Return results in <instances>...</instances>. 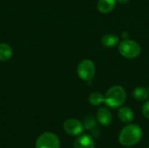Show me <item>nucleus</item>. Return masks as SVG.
<instances>
[{"mask_svg": "<svg viewBox=\"0 0 149 148\" xmlns=\"http://www.w3.org/2000/svg\"><path fill=\"white\" fill-rule=\"evenodd\" d=\"M64 130L72 136H79L84 130L83 124L76 119H68L64 122Z\"/></svg>", "mask_w": 149, "mask_h": 148, "instance_id": "nucleus-6", "label": "nucleus"}, {"mask_svg": "<svg viewBox=\"0 0 149 148\" xmlns=\"http://www.w3.org/2000/svg\"><path fill=\"white\" fill-rule=\"evenodd\" d=\"M12 57V49L11 47L4 43L0 44V61L5 62L8 61Z\"/></svg>", "mask_w": 149, "mask_h": 148, "instance_id": "nucleus-13", "label": "nucleus"}, {"mask_svg": "<svg viewBox=\"0 0 149 148\" xmlns=\"http://www.w3.org/2000/svg\"><path fill=\"white\" fill-rule=\"evenodd\" d=\"M119 120L123 123H130L134 120V112L128 106H120L118 112Z\"/></svg>", "mask_w": 149, "mask_h": 148, "instance_id": "nucleus-9", "label": "nucleus"}, {"mask_svg": "<svg viewBox=\"0 0 149 148\" xmlns=\"http://www.w3.org/2000/svg\"><path fill=\"white\" fill-rule=\"evenodd\" d=\"M60 141L58 137L53 133H42L36 141V148H59Z\"/></svg>", "mask_w": 149, "mask_h": 148, "instance_id": "nucleus-5", "label": "nucleus"}, {"mask_svg": "<svg viewBox=\"0 0 149 148\" xmlns=\"http://www.w3.org/2000/svg\"><path fill=\"white\" fill-rule=\"evenodd\" d=\"M141 113H142V115L146 119L149 120V100H148L147 102H145L144 105L142 106Z\"/></svg>", "mask_w": 149, "mask_h": 148, "instance_id": "nucleus-16", "label": "nucleus"}, {"mask_svg": "<svg viewBox=\"0 0 149 148\" xmlns=\"http://www.w3.org/2000/svg\"><path fill=\"white\" fill-rule=\"evenodd\" d=\"M96 120L93 116L92 115H89L87 116L85 120H84V122H83V126H84V128L86 129V130H93L95 126H96Z\"/></svg>", "mask_w": 149, "mask_h": 148, "instance_id": "nucleus-15", "label": "nucleus"}, {"mask_svg": "<svg viewBox=\"0 0 149 148\" xmlns=\"http://www.w3.org/2000/svg\"><path fill=\"white\" fill-rule=\"evenodd\" d=\"M105 104L111 108H119L124 105L127 99V92L120 85L110 87L105 94Z\"/></svg>", "mask_w": 149, "mask_h": 148, "instance_id": "nucleus-2", "label": "nucleus"}, {"mask_svg": "<svg viewBox=\"0 0 149 148\" xmlns=\"http://www.w3.org/2000/svg\"><path fill=\"white\" fill-rule=\"evenodd\" d=\"M121 35H122V38H123L124 39H127L128 37H129V33H128L127 31H123Z\"/></svg>", "mask_w": 149, "mask_h": 148, "instance_id": "nucleus-17", "label": "nucleus"}, {"mask_svg": "<svg viewBox=\"0 0 149 148\" xmlns=\"http://www.w3.org/2000/svg\"><path fill=\"white\" fill-rule=\"evenodd\" d=\"M142 138V130L136 124H128L120 133L119 142L120 145L130 147L138 144Z\"/></svg>", "mask_w": 149, "mask_h": 148, "instance_id": "nucleus-1", "label": "nucleus"}, {"mask_svg": "<svg viewBox=\"0 0 149 148\" xmlns=\"http://www.w3.org/2000/svg\"><path fill=\"white\" fill-rule=\"evenodd\" d=\"M116 3L117 0H99L97 9L101 13H109L115 8Z\"/></svg>", "mask_w": 149, "mask_h": 148, "instance_id": "nucleus-10", "label": "nucleus"}, {"mask_svg": "<svg viewBox=\"0 0 149 148\" xmlns=\"http://www.w3.org/2000/svg\"><path fill=\"white\" fill-rule=\"evenodd\" d=\"M95 65L90 59L82 60L77 67V74L79 78L84 81L89 82L93 79L95 75Z\"/></svg>", "mask_w": 149, "mask_h": 148, "instance_id": "nucleus-4", "label": "nucleus"}, {"mask_svg": "<svg viewBox=\"0 0 149 148\" xmlns=\"http://www.w3.org/2000/svg\"><path fill=\"white\" fill-rule=\"evenodd\" d=\"M88 101L92 106H97L105 102V97L100 92H93L90 94V96L88 98Z\"/></svg>", "mask_w": 149, "mask_h": 148, "instance_id": "nucleus-14", "label": "nucleus"}, {"mask_svg": "<svg viewBox=\"0 0 149 148\" xmlns=\"http://www.w3.org/2000/svg\"><path fill=\"white\" fill-rule=\"evenodd\" d=\"M119 52L120 55L126 58H136L140 56L141 48L140 44L131 39H124L119 44Z\"/></svg>", "mask_w": 149, "mask_h": 148, "instance_id": "nucleus-3", "label": "nucleus"}, {"mask_svg": "<svg viewBox=\"0 0 149 148\" xmlns=\"http://www.w3.org/2000/svg\"><path fill=\"white\" fill-rule=\"evenodd\" d=\"M73 147L74 148H95L94 140L88 134L80 135L74 140Z\"/></svg>", "mask_w": 149, "mask_h": 148, "instance_id": "nucleus-8", "label": "nucleus"}, {"mask_svg": "<svg viewBox=\"0 0 149 148\" xmlns=\"http://www.w3.org/2000/svg\"><path fill=\"white\" fill-rule=\"evenodd\" d=\"M96 117H97L98 122L104 126H109L113 121V114L110 112V110L107 109V107L99 108Z\"/></svg>", "mask_w": 149, "mask_h": 148, "instance_id": "nucleus-7", "label": "nucleus"}, {"mask_svg": "<svg viewBox=\"0 0 149 148\" xmlns=\"http://www.w3.org/2000/svg\"><path fill=\"white\" fill-rule=\"evenodd\" d=\"M133 96L138 101L147 100L149 97V90H148L145 87H142V86L136 87L133 91Z\"/></svg>", "mask_w": 149, "mask_h": 148, "instance_id": "nucleus-12", "label": "nucleus"}, {"mask_svg": "<svg viewBox=\"0 0 149 148\" xmlns=\"http://www.w3.org/2000/svg\"><path fill=\"white\" fill-rule=\"evenodd\" d=\"M148 148H149V147H148Z\"/></svg>", "mask_w": 149, "mask_h": 148, "instance_id": "nucleus-19", "label": "nucleus"}, {"mask_svg": "<svg viewBox=\"0 0 149 148\" xmlns=\"http://www.w3.org/2000/svg\"><path fill=\"white\" fill-rule=\"evenodd\" d=\"M130 0H117L118 3H121V4H125V3H127Z\"/></svg>", "mask_w": 149, "mask_h": 148, "instance_id": "nucleus-18", "label": "nucleus"}, {"mask_svg": "<svg viewBox=\"0 0 149 148\" xmlns=\"http://www.w3.org/2000/svg\"><path fill=\"white\" fill-rule=\"evenodd\" d=\"M120 43V38L115 34H106L101 38V44L108 48L114 47Z\"/></svg>", "mask_w": 149, "mask_h": 148, "instance_id": "nucleus-11", "label": "nucleus"}]
</instances>
